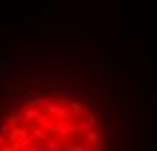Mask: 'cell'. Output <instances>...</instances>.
I'll return each mask as SVG.
<instances>
[{
	"instance_id": "6da1fadb",
	"label": "cell",
	"mask_w": 157,
	"mask_h": 151,
	"mask_svg": "<svg viewBox=\"0 0 157 151\" xmlns=\"http://www.w3.org/2000/svg\"><path fill=\"white\" fill-rule=\"evenodd\" d=\"M103 107L65 83L0 89V151H111Z\"/></svg>"
}]
</instances>
